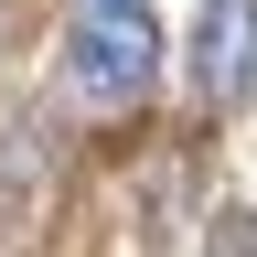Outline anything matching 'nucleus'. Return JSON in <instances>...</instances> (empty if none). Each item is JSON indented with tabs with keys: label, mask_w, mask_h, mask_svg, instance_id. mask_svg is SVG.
<instances>
[{
	"label": "nucleus",
	"mask_w": 257,
	"mask_h": 257,
	"mask_svg": "<svg viewBox=\"0 0 257 257\" xmlns=\"http://www.w3.org/2000/svg\"><path fill=\"white\" fill-rule=\"evenodd\" d=\"M193 86L214 107L257 96V0H204V22H193Z\"/></svg>",
	"instance_id": "f03ea898"
},
{
	"label": "nucleus",
	"mask_w": 257,
	"mask_h": 257,
	"mask_svg": "<svg viewBox=\"0 0 257 257\" xmlns=\"http://www.w3.org/2000/svg\"><path fill=\"white\" fill-rule=\"evenodd\" d=\"M64 75H75L86 107H140L161 75V22L140 0H86L75 32H64Z\"/></svg>",
	"instance_id": "f257e3e1"
}]
</instances>
